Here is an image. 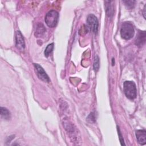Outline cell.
Here are the masks:
<instances>
[{
	"label": "cell",
	"instance_id": "2",
	"mask_svg": "<svg viewBox=\"0 0 146 146\" xmlns=\"http://www.w3.org/2000/svg\"><path fill=\"white\" fill-rule=\"evenodd\" d=\"M124 92L127 98L133 100L136 98L137 90L136 84L132 81H125L124 82Z\"/></svg>",
	"mask_w": 146,
	"mask_h": 146
},
{
	"label": "cell",
	"instance_id": "10",
	"mask_svg": "<svg viewBox=\"0 0 146 146\" xmlns=\"http://www.w3.org/2000/svg\"><path fill=\"white\" fill-rule=\"evenodd\" d=\"M45 32H46V29L44 25L41 23H38L36 26V28L35 33V35L36 36V37L42 36Z\"/></svg>",
	"mask_w": 146,
	"mask_h": 146
},
{
	"label": "cell",
	"instance_id": "8",
	"mask_svg": "<svg viewBox=\"0 0 146 146\" xmlns=\"http://www.w3.org/2000/svg\"><path fill=\"white\" fill-rule=\"evenodd\" d=\"M145 31H140L137 37L136 38L135 44L139 46H143L145 42Z\"/></svg>",
	"mask_w": 146,
	"mask_h": 146
},
{
	"label": "cell",
	"instance_id": "12",
	"mask_svg": "<svg viewBox=\"0 0 146 146\" xmlns=\"http://www.w3.org/2000/svg\"><path fill=\"white\" fill-rule=\"evenodd\" d=\"M53 48H54V43H52L49 44L46 48L44 52L45 56L48 57L50 55V54L51 53V52L52 51Z\"/></svg>",
	"mask_w": 146,
	"mask_h": 146
},
{
	"label": "cell",
	"instance_id": "11",
	"mask_svg": "<svg viewBox=\"0 0 146 146\" xmlns=\"http://www.w3.org/2000/svg\"><path fill=\"white\" fill-rule=\"evenodd\" d=\"M1 116L5 120H9L10 118L11 115L10 111L5 107H1Z\"/></svg>",
	"mask_w": 146,
	"mask_h": 146
},
{
	"label": "cell",
	"instance_id": "9",
	"mask_svg": "<svg viewBox=\"0 0 146 146\" xmlns=\"http://www.w3.org/2000/svg\"><path fill=\"white\" fill-rule=\"evenodd\" d=\"M113 1H107L105 2V7L106 14L108 17H111L114 14V5Z\"/></svg>",
	"mask_w": 146,
	"mask_h": 146
},
{
	"label": "cell",
	"instance_id": "16",
	"mask_svg": "<svg viewBox=\"0 0 146 146\" xmlns=\"http://www.w3.org/2000/svg\"><path fill=\"white\" fill-rule=\"evenodd\" d=\"M117 132H118V135H119V140H120V143H121V145H125L124 144V139H123V136L120 132V129H119V127L118 126H117Z\"/></svg>",
	"mask_w": 146,
	"mask_h": 146
},
{
	"label": "cell",
	"instance_id": "7",
	"mask_svg": "<svg viewBox=\"0 0 146 146\" xmlns=\"http://www.w3.org/2000/svg\"><path fill=\"white\" fill-rule=\"evenodd\" d=\"M136 136L138 143L141 145L146 144V131L144 129L137 130L136 131Z\"/></svg>",
	"mask_w": 146,
	"mask_h": 146
},
{
	"label": "cell",
	"instance_id": "17",
	"mask_svg": "<svg viewBox=\"0 0 146 146\" xmlns=\"http://www.w3.org/2000/svg\"><path fill=\"white\" fill-rule=\"evenodd\" d=\"M145 8H146V6L145 5L144 7V9H143V16H144V19H145L146 17H145Z\"/></svg>",
	"mask_w": 146,
	"mask_h": 146
},
{
	"label": "cell",
	"instance_id": "1",
	"mask_svg": "<svg viewBox=\"0 0 146 146\" xmlns=\"http://www.w3.org/2000/svg\"><path fill=\"white\" fill-rule=\"evenodd\" d=\"M134 33V28L131 22H125L122 24L120 29V34L122 38L129 40L133 36Z\"/></svg>",
	"mask_w": 146,
	"mask_h": 146
},
{
	"label": "cell",
	"instance_id": "6",
	"mask_svg": "<svg viewBox=\"0 0 146 146\" xmlns=\"http://www.w3.org/2000/svg\"><path fill=\"white\" fill-rule=\"evenodd\" d=\"M15 46L20 51H23L25 47L23 35L19 31H17L15 34Z\"/></svg>",
	"mask_w": 146,
	"mask_h": 146
},
{
	"label": "cell",
	"instance_id": "14",
	"mask_svg": "<svg viewBox=\"0 0 146 146\" xmlns=\"http://www.w3.org/2000/svg\"><path fill=\"white\" fill-rule=\"evenodd\" d=\"M123 3L125 4V6L129 9H132L134 7L135 5V3L136 1H124Z\"/></svg>",
	"mask_w": 146,
	"mask_h": 146
},
{
	"label": "cell",
	"instance_id": "3",
	"mask_svg": "<svg viewBox=\"0 0 146 146\" xmlns=\"http://www.w3.org/2000/svg\"><path fill=\"white\" fill-rule=\"evenodd\" d=\"M59 19L58 13L52 10L49 11L45 16V22L46 25L50 27H54L56 26Z\"/></svg>",
	"mask_w": 146,
	"mask_h": 146
},
{
	"label": "cell",
	"instance_id": "4",
	"mask_svg": "<svg viewBox=\"0 0 146 146\" xmlns=\"http://www.w3.org/2000/svg\"><path fill=\"white\" fill-rule=\"evenodd\" d=\"M88 28L94 33H96L98 30V20L94 14H89L87 18Z\"/></svg>",
	"mask_w": 146,
	"mask_h": 146
},
{
	"label": "cell",
	"instance_id": "13",
	"mask_svg": "<svg viewBox=\"0 0 146 146\" xmlns=\"http://www.w3.org/2000/svg\"><path fill=\"white\" fill-rule=\"evenodd\" d=\"M99 66H100L99 58L98 55H96L94 58V64H93L94 70L95 71V72H97L99 70Z\"/></svg>",
	"mask_w": 146,
	"mask_h": 146
},
{
	"label": "cell",
	"instance_id": "5",
	"mask_svg": "<svg viewBox=\"0 0 146 146\" xmlns=\"http://www.w3.org/2000/svg\"><path fill=\"white\" fill-rule=\"evenodd\" d=\"M34 66L38 78L43 81L49 82L50 79L47 74L46 73V72L44 71V70H43V68L39 64L36 63H34Z\"/></svg>",
	"mask_w": 146,
	"mask_h": 146
},
{
	"label": "cell",
	"instance_id": "15",
	"mask_svg": "<svg viewBox=\"0 0 146 146\" xmlns=\"http://www.w3.org/2000/svg\"><path fill=\"white\" fill-rule=\"evenodd\" d=\"M87 120L90 123H94L96 120V117L94 113L91 112L87 117Z\"/></svg>",
	"mask_w": 146,
	"mask_h": 146
}]
</instances>
